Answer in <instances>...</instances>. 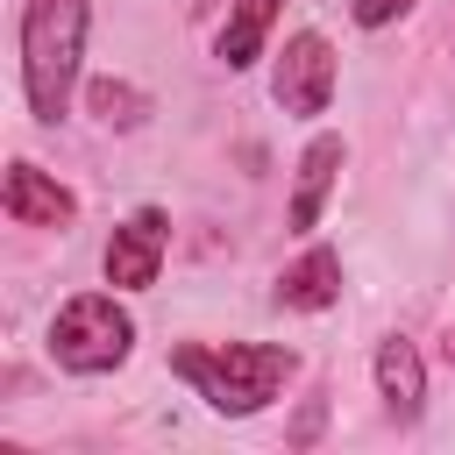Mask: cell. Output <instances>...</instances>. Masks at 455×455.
Wrapping results in <instances>:
<instances>
[{
	"mask_svg": "<svg viewBox=\"0 0 455 455\" xmlns=\"http://www.w3.org/2000/svg\"><path fill=\"white\" fill-rule=\"evenodd\" d=\"M284 313H327L334 299H341V256L327 249V242H313L299 263H284L277 270V291H270Z\"/></svg>",
	"mask_w": 455,
	"mask_h": 455,
	"instance_id": "8",
	"label": "cell"
},
{
	"mask_svg": "<svg viewBox=\"0 0 455 455\" xmlns=\"http://www.w3.org/2000/svg\"><path fill=\"white\" fill-rule=\"evenodd\" d=\"M377 398H384V412L398 427H412L427 412V363H419V348L405 334H384L377 341Z\"/></svg>",
	"mask_w": 455,
	"mask_h": 455,
	"instance_id": "7",
	"label": "cell"
},
{
	"mask_svg": "<svg viewBox=\"0 0 455 455\" xmlns=\"http://www.w3.org/2000/svg\"><path fill=\"white\" fill-rule=\"evenodd\" d=\"M171 377H185L220 419H249L299 377V355L277 341H185L171 348Z\"/></svg>",
	"mask_w": 455,
	"mask_h": 455,
	"instance_id": "1",
	"label": "cell"
},
{
	"mask_svg": "<svg viewBox=\"0 0 455 455\" xmlns=\"http://www.w3.org/2000/svg\"><path fill=\"white\" fill-rule=\"evenodd\" d=\"M128 348H135V320L114 291H78L50 320V363L71 377H107L128 363Z\"/></svg>",
	"mask_w": 455,
	"mask_h": 455,
	"instance_id": "3",
	"label": "cell"
},
{
	"mask_svg": "<svg viewBox=\"0 0 455 455\" xmlns=\"http://www.w3.org/2000/svg\"><path fill=\"white\" fill-rule=\"evenodd\" d=\"M164 242H171V220H164L156 206H135V213L107 235V256H100L107 284H114V291H142V284H156V270H164Z\"/></svg>",
	"mask_w": 455,
	"mask_h": 455,
	"instance_id": "5",
	"label": "cell"
},
{
	"mask_svg": "<svg viewBox=\"0 0 455 455\" xmlns=\"http://www.w3.org/2000/svg\"><path fill=\"white\" fill-rule=\"evenodd\" d=\"M85 28H92V0H28L21 7V92L43 128H57L71 114V92L85 71Z\"/></svg>",
	"mask_w": 455,
	"mask_h": 455,
	"instance_id": "2",
	"label": "cell"
},
{
	"mask_svg": "<svg viewBox=\"0 0 455 455\" xmlns=\"http://www.w3.org/2000/svg\"><path fill=\"white\" fill-rule=\"evenodd\" d=\"M341 135H313L306 149H299V185H291V228L299 235H313L320 228V213H327V192H334V178H341Z\"/></svg>",
	"mask_w": 455,
	"mask_h": 455,
	"instance_id": "9",
	"label": "cell"
},
{
	"mask_svg": "<svg viewBox=\"0 0 455 455\" xmlns=\"http://www.w3.org/2000/svg\"><path fill=\"white\" fill-rule=\"evenodd\" d=\"M348 14L355 28H391L398 14H412V0H348Z\"/></svg>",
	"mask_w": 455,
	"mask_h": 455,
	"instance_id": "11",
	"label": "cell"
},
{
	"mask_svg": "<svg viewBox=\"0 0 455 455\" xmlns=\"http://www.w3.org/2000/svg\"><path fill=\"white\" fill-rule=\"evenodd\" d=\"M0 206H7V220H14V228H71V220H78V199H71L43 164H28V156H14V164H7Z\"/></svg>",
	"mask_w": 455,
	"mask_h": 455,
	"instance_id": "6",
	"label": "cell"
},
{
	"mask_svg": "<svg viewBox=\"0 0 455 455\" xmlns=\"http://www.w3.org/2000/svg\"><path fill=\"white\" fill-rule=\"evenodd\" d=\"M277 7L284 0H235V14H228V28H220V64L228 71H249L256 57H263V36H270V21H277Z\"/></svg>",
	"mask_w": 455,
	"mask_h": 455,
	"instance_id": "10",
	"label": "cell"
},
{
	"mask_svg": "<svg viewBox=\"0 0 455 455\" xmlns=\"http://www.w3.org/2000/svg\"><path fill=\"white\" fill-rule=\"evenodd\" d=\"M270 100H277L284 114H299V121L327 114V100H334V50H327L320 28L284 36V50H277V64H270Z\"/></svg>",
	"mask_w": 455,
	"mask_h": 455,
	"instance_id": "4",
	"label": "cell"
}]
</instances>
